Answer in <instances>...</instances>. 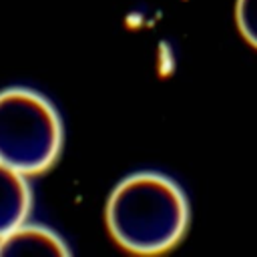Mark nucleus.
I'll list each match as a JSON object with an SVG mask.
<instances>
[{"mask_svg": "<svg viewBox=\"0 0 257 257\" xmlns=\"http://www.w3.org/2000/svg\"><path fill=\"white\" fill-rule=\"evenodd\" d=\"M110 237L137 255H159L173 249L189 227L185 191L167 175L139 171L124 177L106 201Z\"/></svg>", "mask_w": 257, "mask_h": 257, "instance_id": "obj_1", "label": "nucleus"}, {"mask_svg": "<svg viewBox=\"0 0 257 257\" xmlns=\"http://www.w3.org/2000/svg\"><path fill=\"white\" fill-rule=\"evenodd\" d=\"M235 18L243 38L257 48V0H237Z\"/></svg>", "mask_w": 257, "mask_h": 257, "instance_id": "obj_5", "label": "nucleus"}, {"mask_svg": "<svg viewBox=\"0 0 257 257\" xmlns=\"http://www.w3.org/2000/svg\"><path fill=\"white\" fill-rule=\"evenodd\" d=\"M32 211V189L20 171L0 161V239L26 223Z\"/></svg>", "mask_w": 257, "mask_h": 257, "instance_id": "obj_3", "label": "nucleus"}, {"mask_svg": "<svg viewBox=\"0 0 257 257\" xmlns=\"http://www.w3.org/2000/svg\"><path fill=\"white\" fill-rule=\"evenodd\" d=\"M64 126L54 104L34 88L0 90V161L26 177L48 171L60 157Z\"/></svg>", "mask_w": 257, "mask_h": 257, "instance_id": "obj_2", "label": "nucleus"}, {"mask_svg": "<svg viewBox=\"0 0 257 257\" xmlns=\"http://www.w3.org/2000/svg\"><path fill=\"white\" fill-rule=\"evenodd\" d=\"M0 255H70V249L52 229L22 223L0 239Z\"/></svg>", "mask_w": 257, "mask_h": 257, "instance_id": "obj_4", "label": "nucleus"}]
</instances>
